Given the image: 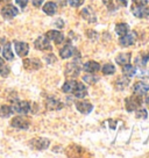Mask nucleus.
Here are the masks:
<instances>
[{"label": "nucleus", "instance_id": "1", "mask_svg": "<svg viewBox=\"0 0 149 158\" xmlns=\"http://www.w3.org/2000/svg\"><path fill=\"white\" fill-rule=\"evenodd\" d=\"M125 105H126V109L128 112H134L136 109H139L142 105V99H141V95H130L126 99L125 101Z\"/></svg>", "mask_w": 149, "mask_h": 158}, {"label": "nucleus", "instance_id": "2", "mask_svg": "<svg viewBox=\"0 0 149 158\" xmlns=\"http://www.w3.org/2000/svg\"><path fill=\"white\" fill-rule=\"evenodd\" d=\"M50 145V141L43 137H37L29 141V147L35 150H45Z\"/></svg>", "mask_w": 149, "mask_h": 158}, {"label": "nucleus", "instance_id": "3", "mask_svg": "<svg viewBox=\"0 0 149 158\" xmlns=\"http://www.w3.org/2000/svg\"><path fill=\"white\" fill-rule=\"evenodd\" d=\"M29 120L25 116H15L12 121H11V126L12 127H14V128H18V129H28L29 128Z\"/></svg>", "mask_w": 149, "mask_h": 158}, {"label": "nucleus", "instance_id": "4", "mask_svg": "<svg viewBox=\"0 0 149 158\" xmlns=\"http://www.w3.org/2000/svg\"><path fill=\"white\" fill-rule=\"evenodd\" d=\"M30 104L28 101H16L14 102V105L12 106V108L15 113L22 114V115H26L30 112Z\"/></svg>", "mask_w": 149, "mask_h": 158}, {"label": "nucleus", "instance_id": "5", "mask_svg": "<svg viewBox=\"0 0 149 158\" xmlns=\"http://www.w3.org/2000/svg\"><path fill=\"white\" fill-rule=\"evenodd\" d=\"M50 40L47 37V36H40L37 37L36 41L34 43V47L37 50H53V47H51V43L49 42Z\"/></svg>", "mask_w": 149, "mask_h": 158}, {"label": "nucleus", "instance_id": "6", "mask_svg": "<svg viewBox=\"0 0 149 158\" xmlns=\"http://www.w3.org/2000/svg\"><path fill=\"white\" fill-rule=\"evenodd\" d=\"M18 13H19V10L13 5H6L1 8V15H2L4 19H13L14 16L18 15Z\"/></svg>", "mask_w": 149, "mask_h": 158}, {"label": "nucleus", "instance_id": "7", "mask_svg": "<svg viewBox=\"0 0 149 158\" xmlns=\"http://www.w3.org/2000/svg\"><path fill=\"white\" fill-rule=\"evenodd\" d=\"M135 39H136V34L135 31H128L127 34L120 36L119 43L121 47H129V45L134 44Z\"/></svg>", "mask_w": 149, "mask_h": 158}, {"label": "nucleus", "instance_id": "8", "mask_svg": "<svg viewBox=\"0 0 149 158\" xmlns=\"http://www.w3.org/2000/svg\"><path fill=\"white\" fill-rule=\"evenodd\" d=\"M80 73V66L76 62H72L65 66V76L66 77H77Z\"/></svg>", "mask_w": 149, "mask_h": 158}, {"label": "nucleus", "instance_id": "9", "mask_svg": "<svg viewBox=\"0 0 149 158\" xmlns=\"http://www.w3.org/2000/svg\"><path fill=\"white\" fill-rule=\"evenodd\" d=\"M23 66H25V69L29 70H39L42 66V63H41L40 59L37 58H27V59H23Z\"/></svg>", "mask_w": 149, "mask_h": 158}, {"label": "nucleus", "instance_id": "10", "mask_svg": "<svg viewBox=\"0 0 149 158\" xmlns=\"http://www.w3.org/2000/svg\"><path fill=\"white\" fill-rule=\"evenodd\" d=\"M14 47H15V51H16V54L18 56H20V57H26L28 52H29V45L27 44L26 42H15L14 43Z\"/></svg>", "mask_w": 149, "mask_h": 158}, {"label": "nucleus", "instance_id": "11", "mask_svg": "<svg viewBox=\"0 0 149 158\" xmlns=\"http://www.w3.org/2000/svg\"><path fill=\"white\" fill-rule=\"evenodd\" d=\"M45 106L49 110H58L63 107V104L58 99L54 98V97H49L45 100Z\"/></svg>", "mask_w": 149, "mask_h": 158}, {"label": "nucleus", "instance_id": "12", "mask_svg": "<svg viewBox=\"0 0 149 158\" xmlns=\"http://www.w3.org/2000/svg\"><path fill=\"white\" fill-rule=\"evenodd\" d=\"M80 14L83 16V19H85L87 22L90 23H95L97 22V16H96V13L92 10V8H90V7H85L80 12Z\"/></svg>", "mask_w": 149, "mask_h": 158}, {"label": "nucleus", "instance_id": "13", "mask_svg": "<svg viewBox=\"0 0 149 158\" xmlns=\"http://www.w3.org/2000/svg\"><path fill=\"white\" fill-rule=\"evenodd\" d=\"M45 36L49 40H51V41H55V43H57V44H60L64 41V35L62 34L61 31H58V30H49L45 34Z\"/></svg>", "mask_w": 149, "mask_h": 158}, {"label": "nucleus", "instance_id": "14", "mask_svg": "<svg viewBox=\"0 0 149 158\" xmlns=\"http://www.w3.org/2000/svg\"><path fill=\"white\" fill-rule=\"evenodd\" d=\"M133 89H134V93L138 94V95H146L148 93L149 91V85L148 84H144L143 81H138L135 83L134 86H133Z\"/></svg>", "mask_w": 149, "mask_h": 158}, {"label": "nucleus", "instance_id": "15", "mask_svg": "<svg viewBox=\"0 0 149 158\" xmlns=\"http://www.w3.org/2000/svg\"><path fill=\"white\" fill-rule=\"evenodd\" d=\"M132 13L134 16L143 19V18H148L149 16V8L146 6H136L135 8L132 10Z\"/></svg>", "mask_w": 149, "mask_h": 158}, {"label": "nucleus", "instance_id": "16", "mask_svg": "<svg viewBox=\"0 0 149 158\" xmlns=\"http://www.w3.org/2000/svg\"><path fill=\"white\" fill-rule=\"evenodd\" d=\"M76 108L78 109L82 114H89L92 112L93 106L90 104L89 101H78L76 104Z\"/></svg>", "mask_w": 149, "mask_h": 158}, {"label": "nucleus", "instance_id": "17", "mask_svg": "<svg viewBox=\"0 0 149 158\" xmlns=\"http://www.w3.org/2000/svg\"><path fill=\"white\" fill-rule=\"evenodd\" d=\"M74 54H77V50L74 49L72 45H65L63 49L60 50V56L62 57L63 59H66V58H70V57H72Z\"/></svg>", "mask_w": 149, "mask_h": 158}, {"label": "nucleus", "instance_id": "18", "mask_svg": "<svg viewBox=\"0 0 149 158\" xmlns=\"http://www.w3.org/2000/svg\"><path fill=\"white\" fill-rule=\"evenodd\" d=\"M72 94H74L76 98L82 99V98H84V97H86V94H87V89L85 87L84 84L77 83V86H76L74 91L72 92Z\"/></svg>", "mask_w": 149, "mask_h": 158}, {"label": "nucleus", "instance_id": "19", "mask_svg": "<svg viewBox=\"0 0 149 158\" xmlns=\"http://www.w3.org/2000/svg\"><path fill=\"white\" fill-rule=\"evenodd\" d=\"M83 70L85 72H89V73H95L97 71L100 70V65L97 63V62H93V60H90V62H86L83 66Z\"/></svg>", "mask_w": 149, "mask_h": 158}, {"label": "nucleus", "instance_id": "20", "mask_svg": "<svg viewBox=\"0 0 149 158\" xmlns=\"http://www.w3.org/2000/svg\"><path fill=\"white\" fill-rule=\"evenodd\" d=\"M76 86H77V81L76 80H68L62 86V91L64 93H72L74 91V89H76Z\"/></svg>", "mask_w": 149, "mask_h": 158}, {"label": "nucleus", "instance_id": "21", "mask_svg": "<svg viewBox=\"0 0 149 158\" xmlns=\"http://www.w3.org/2000/svg\"><path fill=\"white\" fill-rule=\"evenodd\" d=\"M57 10V6L55 2H51V1H48L45 2V6H43V12H45L47 15H54Z\"/></svg>", "mask_w": 149, "mask_h": 158}, {"label": "nucleus", "instance_id": "22", "mask_svg": "<svg viewBox=\"0 0 149 158\" xmlns=\"http://www.w3.org/2000/svg\"><path fill=\"white\" fill-rule=\"evenodd\" d=\"M129 60H130V54L129 52H127V54H119L115 57V62H117V64L119 65L128 64Z\"/></svg>", "mask_w": 149, "mask_h": 158}, {"label": "nucleus", "instance_id": "23", "mask_svg": "<svg viewBox=\"0 0 149 158\" xmlns=\"http://www.w3.org/2000/svg\"><path fill=\"white\" fill-rule=\"evenodd\" d=\"M2 56L4 58L7 59V60H13L14 59V54L12 51V47H11V43H6L4 49H2Z\"/></svg>", "mask_w": 149, "mask_h": 158}, {"label": "nucleus", "instance_id": "24", "mask_svg": "<svg viewBox=\"0 0 149 158\" xmlns=\"http://www.w3.org/2000/svg\"><path fill=\"white\" fill-rule=\"evenodd\" d=\"M13 113H14V110L12 108V106H7V105L0 106V116L1 118H10Z\"/></svg>", "mask_w": 149, "mask_h": 158}, {"label": "nucleus", "instance_id": "25", "mask_svg": "<svg viewBox=\"0 0 149 158\" xmlns=\"http://www.w3.org/2000/svg\"><path fill=\"white\" fill-rule=\"evenodd\" d=\"M122 73H124L126 77L130 78V77H133V76L136 73V69H135V66H133V65H130L128 63V64H126V65H122Z\"/></svg>", "mask_w": 149, "mask_h": 158}, {"label": "nucleus", "instance_id": "26", "mask_svg": "<svg viewBox=\"0 0 149 158\" xmlns=\"http://www.w3.org/2000/svg\"><path fill=\"white\" fill-rule=\"evenodd\" d=\"M149 59V54H141L139 55L136 58H135V64L138 66H141V68H144L147 62Z\"/></svg>", "mask_w": 149, "mask_h": 158}, {"label": "nucleus", "instance_id": "27", "mask_svg": "<svg viewBox=\"0 0 149 158\" xmlns=\"http://www.w3.org/2000/svg\"><path fill=\"white\" fill-rule=\"evenodd\" d=\"M129 85V79L128 78H125V77H121L117 80V83H115V89H119V91H122L125 89L127 86Z\"/></svg>", "mask_w": 149, "mask_h": 158}, {"label": "nucleus", "instance_id": "28", "mask_svg": "<svg viewBox=\"0 0 149 158\" xmlns=\"http://www.w3.org/2000/svg\"><path fill=\"white\" fill-rule=\"evenodd\" d=\"M128 31H129V27L127 23H119V25L115 26V33L119 35V36L127 34Z\"/></svg>", "mask_w": 149, "mask_h": 158}, {"label": "nucleus", "instance_id": "29", "mask_svg": "<svg viewBox=\"0 0 149 158\" xmlns=\"http://www.w3.org/2000/svg\"><path fill=\"white\" fill-rule=\"evenodd\" d=\"M83 80H84L85 83H87L89 85H93L99 80V77H98V76H95V74L89 73V74H85L84 77H83Z\"/></svg>", "mask_w": 149, "mask_h": 158}, {"label": "nucleus", "instance_id": "30", "mask_svg": "<svg viewBox=\"0 0 149 158\" xmlns=\"http://www.w3.org/2000/svg\"><path fill=\"white\" fill-rule=\"evenodd\" d=\"M101 71H103V73L106 74V76H109V74H113L115 72V68L113 64H105L104 66H103V69H101Z\"/></svg>", "mask_w": 149, "mask_h": 158}, {"label": "nucleus", "instance_id": "31", "mask_svg": "<svg viewBox=\"0 0 149 158\" xmlns=\"http://www.w3.org/2000/svg\"><path fill=\"white\" fill-rule=\"evenodd\" d=\"M135 118L146 120V118H147V110H146V109H140V110L136 109V112H135Z\"/></svg>", "mask_w": 149, "mask_h": 158}, {"label": "nucleus", "instance_id": "32", "mask_svg": "<svg viewBox=\"0 0 149 158\" xmlns=\"http://www.w3.org/2000/svg\"><path fill=\"white\" fill-rule=\"evenodd\" d=\"M10 73V68L7 66V65L2 64L0 66V76H2V77H7Z\"/></svg>", "mask_w": 149, "mask_h": 158}, {"label": "nucleus", "instance_id": "33", "mask_svg": "<svg viewBox=\"0 0 149 158\" xmlns=\"http://www.w3.org/2000/svg\"><path fill=\"white\" fill-rule=\"evenodd\" d=\"M69 4L72 7H79L84 4V0H69Z\"/></svg>", "mask_w": 149, "mask_h": 158}, {"label": "nucleus", "instance_id": "34", "mask_svg": "<svg viewBox=\"0 0 149 158\" xmlns=\"http://www.w3.org/2000/svg\"><path fill=\"white\" fill-rule=\"evenodd\" d=\"M133 2L136 6H146L148 4V0H133Z\"/></svg>", "mask_w": 149, "mask_h": 158}, {"label": "nucleus", "instance_id": "35", "mask_svg": "<svg viewBox=\"0 0 149 158\" xmlns=\"http://www.w3.org/2000/svg\"><path fill=\"white\" fill-rule=\"evenodd\" d=\"M15 2L20 6V7L25 8L26 6H27V4H28V0H15Z\"/></svg>", "mask_w": 149, "mask_h": 158}, {"label": "nucleus", "instance_id": "36", "mask_svg": "<svg viewBox=\"0 0 149 158\" xmlns=\"http://www.w3.org/2000/svg\"><path fill=\"white\" fill-rule=\"evenodd\" d=\"M45 58H48L47 59L48 63H55L56 62V58H55L54 55H48V56H45Z\"/></svg>", "mask_w": 149, "mask_h": 158}, {"label": "nucleus", "instance_id": "37", "mask_svg": "<svg viewBox=\"0 0 149 158\" xmlns=\"http://www.w3.org/2000/svg\"><path fill=\"white\" fill-rule=\"evenodd\" d=\"M32 2H33V5L35 7H40L42 4H43V0H32Z\"/></svg>", "mask_w": 149, "mask_h": 158}, {"label": "nucleus", "instance_id": "38", "mask_svg": "<svg viewBox=\"0 0 149 158\" xmlns=\"http://www.w3.org/2000/svg\"><path fill=\"white\" fill-rule=\"evenodd\" d=\"M109 122L111 123V124H109V127H111L112 129H115V127H117V126H115V123H117V122H115V121H113V120H109Z\"/></svg>", "mask_w": 149, "mask_h": 158}, {"label": "nucleus", "instance_id": "39", "mask_svg": "<svg viewBox=\"0 0 149 158\" xmlns=\"http://www.w3.org/2000/svg\"><path fill=\"white\" fill-rule=\"evenodd\" d=\"M117 1H118L121 6H126L127 5V2H128V0H117Z\"/></svg>", "mask_w": 149, "mask_h": 158}, {"label": "nucleus", "instance_id": "40", "mask_svg": "<svg viewBox=\"0 0 149 158\" xmlns=\"http://www.w3.org/2000/svg\"><path fill=\"white\" fill-rule=\"evenodd\" d=\"M101 1L104 2L105 5H109V4H111V1H112V0H101Z\"/></svg>", "mask_w": 149, "mask_h": 158}, {"label": "nucleus", "instance_id": "41", "mask_svg": "<svg viewBox=\"0 0 149 158\" xmlns=\"http://www.w3.org/2000/svg\"><path fill=\"white\" fill-rule=\"evenodd\" d=\"M8 1H11V0H0V2H4V4H7Z\"/></svg>", "mask_w": 149, "mask_h": 158}, {"label": "nucleus", "instance_id": "42", "mask_svg": "<svg viewBox=\"0 0 149 158\" xmlns=\"http://www.w3.org/2000/svg\"><path fill=\"white\" fill-rule=\"evenodd\" d=\"M2 64H5V63H4V59L2 58H0V66H1V65Z\"/></svg>", "mask_w": 149, "mask_h": 158}, {"label": "nucleus", "instance_id": "43", "mask_svg": "<svg viewBox=\"0 0 149 158\" xmlns=\"http://www.w3.org/2000/svg\"><path fill=\"white\" fill-rule=\"evenodd\" d=\"M146 104H147L149 106V95L147 97V99H146Z\"/></svg>", "mask_w": 149, "mask_h": 158}]
</instances>
